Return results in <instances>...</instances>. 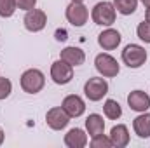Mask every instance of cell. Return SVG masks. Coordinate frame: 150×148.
I'll use <instances>...</instances> for the list:
<instances>
[{"mask_svg":"<svg viewBox=\"0 0 150 148\" xmlns=\"http://www.w3.org/2000/svg\"><path fill=\"white\" fill-rule=\"evenodd\" d=\"M19 84H21V89L28 94H37L44 89L45 85V75L42 73L37 68H30L26 72H23L21 78H19Z\"/></svg>","mask_w":150,"mask_h":148,"instance_id":"obj_1","label":"cell"},{"mask_svg":"<svg viewBox=\"0 0 150 148\" xmlns=\"http://www.w3.org/2000/svg\"><path fill=\"white\" fill-rule=\"evenodd\" d=\"M91 18L100 26H112L115 23V18H117V11H115L112 2H98L93 7Z\"/></svg>","mask_w":150,"mask_h":148,"instance_id":"obj_2","label":"cell"},{"mask_svg":"<svg viewBox=\"0 0 150 148\" xmlns=\"http://www.w3.org/2000/svg\"><path fill=\"white\" fill-rule=\"evenodd\" d=\"M147 58H149V54H147L145 47H142L138 44H129L122 51V63L127 68H140V66H143Z\"/></svg>","mask_w":150,"mask_h":148,"instance_id":"obj_3","label":"cell"},{"mask_svg":"<svg viewBox=\"0 0 150 148\" xmlns=\"http://www.w3.org/2000/svg\"><path fill=\"white\" fill-rule=\"evenodd\" d=\"M84 94L89 101H101L108 94V82L105 77H91L84 84Z\"/></svg>","mask_w":150,"mask_h":148,"instance_id":"obj_4","label":"cell"},{"mask_svg":"<svg viewBox=\"0 0 150 148\" xmlns=\"http://www.w3.org/2000/svg\"><path fill=\"white\" fill-rule=\"evenodd\" d=\"M94 66L98 70V73L105 78H112V77H117L119 72H120V65L117 63V59L107 54V52H101L94 58Z\"/></svg>","mask_w":150,"mask_h":148,"instance_id":"obj_5","label":"cell"},{"mask_svg":"<svg viewBox=\"0 0 150 148\" xmlns=\"http://www.w3.org/2000/svg\"><path fill=\"white\" fill-rule=\"evenodd\" d=\"M65 16H67V21L72 26L80 28L89 19V9L84 5V2H70V5L65 11Z\"/></svg>","mask_w":150,"mask_h":148,"instance_id":"obj_6","label":"cell"},{"mask_svg":"<svg viewBox=\"0 0 150 148\" xmlns=\"http://www.w3.org/2000/svg\"><path fill=\"white\" fill-rule=\"evenodd\" d=\"M51 78L58 85H67L74 78V66L63 59H58L51 65Z\"/></svg>","mask_w":150,"mask_h":148,"instance_id":"obj_7","label":"cell"},{"mask_svg":"<svg viewBox=\"0 0 150 148\" xmlns=\"http://www.w3.org/2000/svg\"><path fill=\"white\" fill-rule=\"evenodd\" d=\"M23 23H25V28H26L28 32L38 33V32H42V30L45 28V25H47V14H45L42 9H30V11H26Z\"/></svg>","mask_w":150,"mask_h":148,"instance_id":"obj_8","label":"cell"},{"mask_svg":"<svg viewBox=\"0 0 150 148\" xmlns=\"http://www.w3.org/2000/svg\"><path fill=\"white\" fill-rule=\"evenodd\" d=\"M45 122L52 131H61L68 125L70 122V115L63 110V106H54L45 113Z\"/></svg>","mask_w":150,"mask_h":148,"instance_id":"obj_9","label":"cell"},{"mask_svg":"<svg viewBox=\"0 0 150 148\" xmlns=\"http://www.w3.org/2000/svg\"><path fill=\"white\" fill-rule=\"evenodd\" d=\"M127 105L133 111H147L150 108V96L145 92V91H131L127 94Z\"/></svg>","mask_w":150,"mask_h":148,"instance_id":"obj_10","label":"cell"},{"mask_svg":"<svg viewBox=\"0 0 150 148\" xmlns=\"http://www.w3.org/2000/svg\"><path fill=\"white\" fill-rule=\"evenodd\" d=\"M61 106H63V110L70 115V118H77V117L84 115V111H86V103H84V99H82L80 96H77V94L67 96V98L63 99Z\"/></svg>","mask_w":150,"mask_h":148,"instance_id":"obj_11","label":"cell"},{"mask_svg":"<svg viewBox=\"0 0 150 148\" xmlns=\"http://www.w3.org/2000/svg\"><path fill=\"white\" fill-rule=\"evenodd\" d=\"M120 40H122V37L115 28H107L98 35V45L103 51H113L120 45Z\"/></svg>","mask_w":150,"mask_h":148,"instance_id":"obj_12","label":"cell"},{"mask_svg":"<svg viewBox=\"0 0 150 148\" xmlns=\"http://www.w3.org/2000/svg\"><path fill=\"white\" fill-rule=\"evenodd\" d=\"M59 59L67 61L68 65H72V66L75 68V66L84 65V61H86V52H84L80 47H74V45H70V47H65V49L61 51Z\"/></svg>","mask_w":150,"mask_h":148,"instance_id":"obj_13","label":"cell"},{"mask_svg":"<svg viewBox=\"0 0 150 148\" xmlns=\"http://www.w3.org/2000/svg\"><path fill=\"white\" fill-rule=\"evenodd\" d=\"M108 138L112 140V145L115 148H124L129 145V131H127V127L124 124L113 125L110 134H108Z\"/></svg>","mask_w":150,"mask_h":148,"instance_id":"obj_14","label":"cell"},{"mask_svg":"<svg viewBox=\"0 0 150 148\" xmlns=\"http://www.w3.org/2000/svg\"><path fill=\"white\" fill-rule=\"evenodd\" d=\"M65 145L68 148H84L87 145V134L80 127H74L65 134Z\"/></svg>","mask_w":150,"mask_h":148,"instance_id":"obj_15","label":"cell"},{"mask_svg":"<svg viewBox=\"0 0 150 148\" xmlns=\"http://www.w3.org/2000/svg\"><path fill=\"white\" fill-rule=\"evenodd\" d=\"M86 131L91 138L94 136H100L105 132V120L100 113H91L87 118H86Z\"/></svg>","mask_w":150,"mask_h":148,"instance_id":"obj_16","label":"cell"},{"mask_svg":"<svg viewBox=\"0 0 150 148\" xmlns=\"http://www.w3.org/2000/svg\"><path fill=\"white\" fill-rule=\"evenodd\" d=\"M133 129H134V132H136L138 138H143V140L150 138V113L142 111L133 120Z\"/></svg>","mask_w":150,"mask_h":148,"instance_id":"obj_17","label":"cell"},{"mask_svg":"<svg viewBox=\"0 0 150 148\" xmlns=\"http://www.w3.org/2000/svg\"><path fill=\"white\" fill-rule=\"evenodd\" d=\"M113 7L122 16H131L138 9V0H113Z\"/></svg>","mask_w":150,"mask_h":148,"instance_id":"obj_18","label":"cell"},{"mask_svg":"<svg viewBox=\"0 0 150 148\" xmlns=\"http://www.w3.org/2000/svg\"><path fill=\"white\" fill-rule=\"evenodd\" d=\"M103 113H105L107 118L117 120V118L122 117V108H120V105H119L115 99H107L105 105H103Z\"/></svg>","mask_w":150,"mask_h":148,"instance_id":"obj_19","label":"cell"},{"mask_svg":"<svg viewBox=\"0 0 150 148\" xmlns=\"http://www.w3.org/2000/svg\"><path fill=\"white\" fill-rule=\"evenodd\" d=\"M16 9V0H0V18H11Z\"/></svg>","mask_w":150,"mask_h":148,"instance_id":"obj_20","label":"cell"},{"mask_svg":"<svg viewBox=\"0 0 150 148\" xmlns=\"http://www.w3.org/2000/svg\"><path fill=\"white\" fill-rule=\"evenodd\" d=\"M112 147H113L112 140L108 136H105V132L100 134V136L91 138V148H112Z\"/></svg>","mask_w":150,"mask_h":148,"instance_id":"obj_21","label":"cell"},{"mask_svg":"<svg viewBox=\"0 0 150 148\" xmlns=\"http://www.w3.org/2000/svg\"><path fill=\"white\" fill-rule=\"evenodd\" d=\"M136 35H138V38H140L142 42L150 44V23L149 21H143V23L138 25V28H136Z\"/></svg>","mask_w":150,"mask_h":148,"instance_id":"obj_22","label":"cell"},{"mask_svg":"<svg viewBox=\"0 0 150 148\" xmlns=\"http://www.w3.org/2000/svg\"><path fill=\"white\" fill-rule=\"evenodd\" d=\"M11 92H12V82L5 77H0V101L9 98Z\"/></svg>","mask_w":150,"mask_h":148,"instance_id":"obj_23","label":"cell"},{"mask_svg":"<svg viewBox=\"0 0 150 148\" xmlns=\"http://www.w3.org/2000/svg\"><path fill=\"white\" fill-rule=\"evenodd\" d=\"M35 5H37V0H16V7L21 9V11L35 9Z\"/></svg>","mask_w":150,"mask_h":148,"instance_id":"obj_24","label":"cell"},{"mask_svg":"<svg viewBox=\"0 0 150 148\" xmlns=\"http://www.w3.org/2000/svg\"><path fill=\"white\" fill-rule=\"evenodd\" d=\"M4 141H5V132H4V129L0 127V145H2Z\"/></svg>","mask_w":150,"mask_h":148,"instance_id":"obj_25","label":"cell"},{"mask_svg":"<svg viewBox=\"0 0 150 148\" xmlns=\"http://www.w3.org/2000/svg\"><path fill=\"white\" fill-rule=\"evenodd\" d=\"M145 21L150 23V7H147V12H145Z\"/></svg>","mask_w":150,"mask_h":148,"instance_id":"obj_26","label":"cell"},{"mask_svg":"<svg viewBox=\"0 0 150 148\" xmlns=\"http://www.w3.org/2000/svg\"><path fill=\"white\" fill-rule=\"evenodd\" d=\"M140 2H142L145 7H150V0H140Z\"/></svg>","mask_w":150,"mask_h":148,"instance_id":"obj_27","label":"cell"},{"mask_svg":"<svg viewBox=\"0 0 150 148\" xmlns=\"http://www.w3.org/2000/svg\"><path fill=\"white\" fill-rule=\"evenodd\" d=\"M72 2H84V0H72Z\"/></svg>","mask_w":150,"mask_h":148,"instance_id":"obj_28","label":"cell"}]
</instances>
